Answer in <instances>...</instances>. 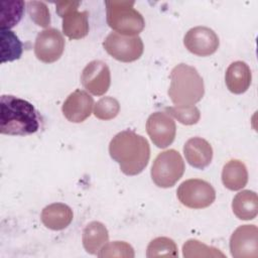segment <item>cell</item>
<instances>
[{"label":"cell","mask_w":258,"mask_h":258,"mask_svg":"<svg viewBox=\"0 0 258 258\" xmlns=\"http://www.w3.org/2000/svg\"><path fill=\"white\" fill-rule=\"evenodd\" d=\"M109 153L124 174L137 175L148 164L150 146L142 135L132 130H124L111 139Z\"/></svg>","instance_id":"obj_1"},{"label":"cell","mask_w":258,"mask_h":258,"mask_svg":"<svg viewBox=\"0 0 258 258\" xmlns=\"http://www.w3.org/2000/svg\"><path fill=\"white\" fill-rule=\"evenodd\" d=\"M40 126V116L26 100L12 95L0 98V132L6 135H30Z\"/></svg>","instance_id":"obj_2"},{"label":"cell","mask_w":258,"mask_h":258,"mask_svg":"<svg viewBox=\"0 0 258 258\" xmlns=\"http://www.w3.org/2000/svg\"><path fill=\"white\" fill-rule=\"evenodd\" d=\"M167 94L175 106H194L205 95L204 80L196 68L179 63L171 70Z\"/></svg>","instance_id":"obj_3"},{"label":"cell","mask_w":258,"mask_h":258,"mask_svg":"<svg viewBox=\"0 0 258 258\" xmlns=\"http://www.w3.org/2000/svg\"><path fill=\"white\" fill-rule=\"evenodd\" d=\"M134 1L107 0L106 20L107 24L115 31L123 35H138L145 26L142 14L133 6Z\"/></svg>","instance_id":"obj_4"},{"label":"cell","mask_w":258,"mask_h":258,"mask_svg":"<svg viewBox=\"0 0 258 258\" xmlns=\"http://www.w3.org/2000/svg\"><path fill=\"white\" fill-rule=\"evenodd\" d=\"M184 161L178 151L168 149L160 152L154 159L150 174L153 182L163 188L172 187L183 175Z\"/></svg>","instance_id":"obj_5"},{"label":"cell","mask_w":258,"mask_h":258,"mask_svg":"<svg viewBox=\"0 0 258 258\" xmlns=\"http://www.w3.org/2000/svg\"><path fill=\"white\" fill-rule=\"evenodd\" d=\"M176 196L178 201L187 208L205 209L215 202L216 190L204 179L189 178L179 184Z\"/></svg>","instance_id":"obj_6"},{"label":"cell","mask_w":258,"mask_h":258,"mask_svg":"<svg viewBox=\"0 0 258 258\" xmlns=\"http://www.w3.org/2000/svg\"><path fill=\"white\" fill-rule=\"evenodd\" d=\"M80 4V1L55 3L56 13L62 18V33L70 39H81L89 33V13L78 11Z\"/></svg>","instance_id":"obj_7"},{"label":"cell","mask_w":258,"mask_h":258,"mask_svg":"<svg viewBox=\"0 0 258 258\" xmlns=\"http://www.w3.org/2000/svg\"><path fill=\"white\" fill-rule=\"evenodd\" d=\"M103 47L112 57L123 62L137 60L144 50L140 36L123 35L118 32H110L103 41Z\"/></svg>","instance_id":"obj_8"},{"label":"cell","mask_w":258,"mask_h":258,"mask_svg":"<svg viewBox=\"0 0 258 258\" xmlns=\"http://www.w3.org/2000/svg\"><path fill=\"white\" fill-rule=\"evenodd\" d=\"M64 38L61 32L53 27L40 31L34 43V53L37 59L51 63L59 59L64 50Z\"/></svg>","instance_id":"obj_9"},{"label":"cell","mask_w":258,"mask_h":258,"mask_svg":"<svg viewBox=\"0 0 258 258\" xmlns=\"http://www.w3.org/2000/svg\"><path fill=\"white\" fill-rule=\"evenodd\" d=\"M146 132L158 148L169 146L176 135V125L171 116L165 112H154L146 121Z\"/></svg>","instance_id":"obj_10"},{"label":"cell","mask_w":258,"mask_h":258,"mask_svg":"<svg viewBox=\"0 0 258 258\" xmlns=\"http://www.w3.org/2000/svg\"><path fill=\"white\" fill-rule=\"evenodd\" d=\"M185 48L199 56H209L217 51L220 45L217 33L207 26L190 28L183 37Z\"/></svg>","instance_id":"obj_11"},{"label":"cell","mask_w":258,"mask_h":258,"mask_svg":"<svg viewBox=\"0 0 258 258\" xmlns=\"http://www.w3.org/2000/svg\"><path fill=\"white\" fill-rule=\"evenodd\" d=\"M230 251L234 258H257L258 228L255 225L239 226L231 235Z\"/></svg>","instance_id":"obj_12"},{"label":"cell","mask_w":258,"mask_h":258,"mask_svg":"<svg viewBox=\"0 0 258 258\" xmlns=\"http://www.w3.org/2000/svg\"><path fill=\"white\" fill-rule=\"evenodd\" d=\"M81 83L89 93L95 96L106 94L111 85L109 67L99 59L90 61L82 72Z\"/></svg>","instance_id":"obj_13"},{"label":"cell","mask_w":258,"mask_h":258,"mask_svg":"<svg viewBox=\"0 0 258 258\" xmlns=\"http://www.w3.org/2000/svg\"><path fill=\"white\" fill-rule=\"evenodd\" d=\"M94 99L86 91L77 89L71 93L62 104L63 116L73 123L84 122L92 114Z\"/></svg>","instance_id":"obj_14"},{"label":"cell","mask_w":258,"mask_h":258,"mask_svg":"<svg viewBox=\"0 0 258 258\" xmlns=\"http://www.w3.org/2000/svg\"><path fill=\"white\" fill-rule=\"evenodd\" d=\"M183 154L188 162L195 168H206L213 159L212 145L202 137H191L183 145Z\"/></svg>","instance_id":"obj_15"},{"label":"cell","mask_w":258,"mask_h":258,"mask_svg":"<svg viewBox=\"0 0 258 258\" xmlns=\"http://www.w3.org/2000/svg\"><path fill=\"white\" fill-rule=\"evenodd\" d=\"M252 81V74L249 66L242 60L232 62L225 74V83L228 90L233 94L245 93Z\"/></svg>","instance_id":"obj_16"},{"label":"cell","mask_w":258,"mask_h":258,"mask_svg":"<svg viewBox=\"0 0 258 258\" xmlns=\"http://www.w3.org/2000/svg\"><path fill=\"white\" fill-rule=\"evenodd\" d=\"M42 224L53 231H59L66 229L73 221V210L66 204L53 203L45 208L41 212Z\"/></svg>","instance_id":"obj_17"},{"label":"cell","mask_w":258,"mask_h":258,"mask_svg":"<svg viewBox=\"0 0 258 258\" xmlns=\"http://www.w3.org/2000/svg\"><path fill=\"white\" fill-rule=\"evenodd\" d=\"M109 241V232L106 226L98 221L90 222L83 230L82 242L85 250L97 255L101 248Z\"/></svg>","instance_id":"obj_18"},{"label":"cell","mask_w":258,"mask_h":258,"mask_svg":"<svg viewBox=\"0 0 258 258\" xmlns=\"http://www.w3.org/2000/svg\"><path fill=\"white\" fill-rule=\"evenodd\" d=\"M222 182L230 190L242 189L248 182L246 165L239 159L229 160L222 170Z\"/></svg>","instance_id":"obj_19"},{"label":"cell","mask_w":258,"mask_h":258,"mask_svg":"<svg viewBox=\"0 0 258 258\" xmlns=\"http://www.w3.org/2000/svg\"><path fill=\"white\" fill-rule=\"evenodd\" d=\"M232 210L234 215L240 220H253L258 214L257 194L250 189L238 192L233 199Z\"/></svg>","instance_id":"obj_20"},{"label":"cell","mask_w":258,"mask_h":258,"mask_svg":"<svg viewBox=\"0 0 258 258\" xmlns=\"http://www.w3.org/2000/svg\"><path fill=\"white\" fill-rule=\"evenodd\" d=\"M1 62L18 59L23 51V44L10 29H1Z\"/></svg>","instance_id":"obj_21"},{"label":"cell","mask_w":258,"mask_h":258,"mask_svg":"<svg viewBox=\"0 0 258 258\" xmlns=\"http://www.w3.org/2000/svg\"><path fill=\"white\" fill-rule=\"evenodd\" d=\"M24 2L21 0L1 3V29H10L20 21L24 11Z\"/></svg>","instance_id":"obj_22"},{"label":"cell","mask_w":258,"mask_h":258,"mask_svg":"<svg viewBox=\"0 0 258 258\" xmlns=\"http://www.w3.org/2000/svg\"><path fill=\"white\" fill-rule=\"evenodd\" d=\"M177 246L168 237H157L151 240L146 249V257H177Z\"/></svg>","instance_id":"obj_23"},{"label":"cell","mask_w":258,"mask_h":258,"mask_svg":"<svg viewBox=\"0 0 258 258\" xmlns=\"http://www.w3.org/2000/svg\"><path fill=\"white\" fill-rule=\"evenodd\" d=\"M182 255L185 258L195 257H221L225 258V254L219 249L208 246L199 240L189 239L182 245Z\"/></svg>","instance_id":"obj_24"},{"label":"cell","mask_w":258,"mask_h":258,"mask_svg":"<svg viewBox=\"0 0 258 258\" xmlns=\"http://www.w3.org/2000/svg\"><path fill=\"white\" fill-rule=\"evenodd\" d=\"M100 258H133L135 256L133 247L124 241L107 242L97 254Z\"/></svg>","instance_id":"obj_25"},{"label":"cell","mask_w":258,"mask_h":258,"mask_svg":"<svg viewBox=\"0 0 258 258\" xmlns=\"http://www.w3.org/2000/svg\"><path fill=\"white\" fill-rule=\"evenodd\" d=\"M165 113L175 118L183 125H194L200 121L201 112L194 106H172L165 107Z\"/></svg>","instance_id":"obj_26"},{"label":"cell","mask_w":258,"mask_h":258,"mask_svg":"<svg viewBox=\"0 0 258 258\" xmlns=\"http://www.w3.org/2000/svg\"><path fill=\"white\" fill-rule=\"evenodd\" d=\"M120 111V104L117 99L106 96L101 98L94 107V115L100 120L114 119Z\"/></svg>","instance_id":"obj_27"},{"label":"cell","mask_w":258,"mask_h":258,"mask_svg":"<svg viewBox=\"0 0 258 258\" xmlns=\"http://www.w3.org/2000/svg\"><path fill=\"white\" fill-rule=\"evenodd\" d=\"M26 8L30 19L38 26L48 27L50 24V13L47 5L42 1H28Z\"/></svg>","instance_id":"obj_28"}]
</instances>
